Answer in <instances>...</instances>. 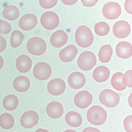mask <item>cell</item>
<instances>
[{
    "instance_id": "obj_14",
    "label": "cell",
    "mask_w": 132,
    "mask_h": 132,
    "mask_svg": "<svg viewBox=\"0 0 132 132\" xmlns=\"http://www.w3.org/2000/svg\"><path fill=\"white\" fill-rule=\"evenodd\" d=\"M86 81L85 76L79 72H72L68 78L69 86L74 89H79L82 88L85 84Z\"/></svg>"
},
{
    "instance_id": "obj_4",
    "label": "cell",
    "mask_w": 132,
    "mask_h": 132,
    "mask_svg": "<svg viewBox=\"0 0 132 132\" xmlns=\"http://www.w3.org/2000/svg\"><path fill=\"white\" fill-rule=\"evenodd\" d=\"M96 58L95 55L89 51L82 53L77 60L78 66L85 71L91 70L96 64Z\"/></svg>"
},
{
    "instance_id": "obj_26",
    "label": "cell",
    "mask_w": 132,
    "mask_h": 132,
    "mask_svg": "<svg viewBox=\"0 0 132 132\" xmlns=\"http://www.w3.org/2000/svg\"><path fill=\"white\" fill-rule=\"evenodd\" d=\"M14 124V119L13 116L8 113H4L0 116V126L4 129L13 128Z\"/></svg>"
},
{
    "instance_id": "obj_32",
    "label": "cell",
    "mask_w": 132,
    "mask_h": 132,
    "mask_svg": "<svg viewBox=\"0 0 132 132\" xmlns=\"http://www.w3.org/2000/svg\"><path fill=\"white\" fill-rule=\"evenodd\" d=\"M58 1H39L40 5L43 8L48 9L54 7L57 3Z\"/></svg>"
},
{
    "instance_id": "obj_12",
    "label": "cell",
    "mask_w": 132,
    "mask_h": 132,
    "mask_svg": "<svg viewBox=\"0 0 132 132\" xmlns=\"http://www.w3.org/2000/svg\"><path fill=\"white\" fill-rule=\"evenodd\" d=\"M130 31V25L125 21L116 22L113 27V32L117 38H123L129 36Z\"/></svg>"
},
{
    "instance_id": "obj_2",
    "label": "cell",
    "mask_w": 132,
    "mask_h": 132,
    "mask_svg": "<svg viewBox=\"0 0 132 132\" xmlns=\"http://www.w3.org/2000/svg\"><path fill=\"white\" fill-rule=\"evenodd\" d=\"M87 119L89 123L96 126H101L105 122L107 117L106 111L100 106H93L87 112Z\"/></svg>"
},
{
    "instance_id": "obj_5",
    "label": "cell",
    "mask_w": 132,
    "mask_h": 132,
    "mask_svg": "<svg viewBox=\"0 0 132 132\" xmlns=\"http://www.w3.org/2000/svg\"><path fill=\"white\" fill-rule=\"evenodd\" d=\"M120 100L119 95L111 89H104L100 94V102L108 108L116 107L119 103Z\"/></svg>"
},
{
    "instance_id": "obj_36",
    "label": "cell",
    "mask_w": 132,
    "mask_h": 132,
    "mask_svg": "<svg viewBox=\"0 0 132 132\" xmlns=\"http://www.w3.org/2000/svg\"><path fill=\"white\" fill-rule=\"evenodd\" d=\"M124 6L127 12L130 14H132V1H126Z\"/></svg>"
},
{
    "instance_id": "obj_19",
    "label": "cell",
    "mask_w": 132,
    "mask_h": 132,
    "mask_svg": "<svg viewBox=\"0 0 132 132\" xmlns=\"http://www.w3.org/2000/svg\"><path fill=\"white\" fill-rule=\"evenodd\" d=\"M117 55L123 59L130 57L132 55V46L131 44L126 41H122L117 44L116 48Z\"/></svg>"
},
{
    "instance_id": "obj_35",
    "label": "cell",
    "mask_w": 132,
    "mask_h": 132,
    "mask_svg": "<svg viewBox=\"0 0 132 132\" xmlns=\"http://www.w3.org/2000/svg\"><path fill=\"white\" fill-rule=\"evenodd\" d=\"M83 6L86 7H91L95 6L98 2V0L96 1H81Z\"/></svg>"
},
{
    "instance_id": "obj_34",
    "label": "cell",
    "mask_w": 132,
    "mask_h": 132,
    "mask_svg": "<svg viewBox=\"0 0 132 132\" xmlns=\"http://www.w3.org/2000/svg\"><path fill=\"white\" fill-rule=\"evenodd\" d=\"M6 40L3 36L0 35V52L4 51L7 47Z\"/></svg>"
},
{
    "instance_id": "obj_40",
    "label": "cell",
    "mask_w": 132,
    "mask_h": 132,
    "mask_svg": "<svg viewBox=\"0 0 132 132\" xmlns=\"http://www.w3.org/2000/svg\"><path fill=\"white\" fill-rule=\"evenodd\" d=\"M64 132H76L75 130H65Z\"/></svg>"
},
{
    "instance_id": "obj_20",
    "label": "cell",
    "mask_w": 132,
    "mask_h": 132,
    "mask_svg": "<svg viewBox=\"0 0 132 132\" xmlns=\"http://www.w3.org/2000/svg\"><path fill=\"white\" fill-rule=\"evenodd\" d=\"M30 79L24 76H18L13 82L14 89L19 92H25L27 91L30 88Z\"/></svg>"
},
{
    "instance_id": "obj_18",
    "label": "cell",
    "mask_w": 132,
    "mask_h": 132,
    "mask_svg": "<svg viewBox=\"0 0 132 132\" xmlns=\"http://www.w3.org/2000/svg\"><path fill=\"white\" fill-rule=\"evenodd\" d=\"M32 65L31 59L26 55H21L16 60V68L21 73H27L29 72L32 67Z\"/></svg>"
},
{
    "instance_id": "obj_16",
    "label": "cell",
    "mask_w": 132,
    "mask_h": 132,
    "mask_svg": "<svg viewBox=\"0 0 132 132\" xmlns=\"http://www.w3.org/2000/svg\"><path fill=\"white\" fill-rule=\"evenodd\" d=\"M68 39V35L62 30L54 32L50 38V42L53 47L60 48L67 43Z\"/></svg>"
},
{
    "instance_id": "obj_22",
    "label": "cell",
    "mask_w": 132,
    "mask_h": 132,
    "mask_svg": "<svg viewBox=\"0 0 132 132\" xmlns=\"http://www.w3.org/2000/svg\"><path fill=\"white\" fill-rule=\"evenodd\" d=\"M65 119L67 124L72 127H79L82 122L81 116L75 111H71L67 113Z\"/></svg>"
},
{
    "instance_id": "obj_33",
    "label": "cell",
    "mask_w": 132,
    "mask_h": 132,
    "mask_svg": "<svg viewBox=\"0 0 132 132\" xmlns=\"http://www.w3.org/2000/svg\"><path fill=\"white\" fill-rule=\"evenodd\" d=\"M132 116L131 115L127 116L124 119L123 122V126L127 132H132Z\"/></svg>"
},
{
    "instance_id": "obj_30",
    "label": "cell",
    "mask_w": 132,
    "mask_h": 132,
    "mask_svg": "<svg viewBox=\"0 0 132 132\" xmlns=\"http://www.w3.org/2000/svg\"><path fill=\"white\" fill-rule=\"evenodd\" d=\"M12 27L8 22L0 20V34H7L11 32Z\"/></svg>"
},
{
    "instance_id": "obj_39",
    "label": "cell",
    "mask_w": 132,
    "mask_h": 132,
    "mask_svg": "<svg viewBox=\"0 0 132 132\" xmlns=\"http://www.w3.org/2000/svg\"><path fill=\"white\" fill-rule=\"evenodd\" d=\"M4 64V60L2 56L0 55V70L3 68Z\"/></svg>"
},
{
    "instance_id": "obj_9",
    "label": "cell",
    "mask_w": 132,
    "mask_h": 132,
    "mask_svg": "<svg viewBox=\"0 0 132 132\" xmlns=\"http://www.w3.org/2000/svg\"><path fill=\"white\" fill-rule=\"evenodd\" d=\"M39 119V115L37 112L29 110L25 112L21 117V124L25 129H31L37 125Z\"/></svg>"
},
{
    "instance_id": "obj_6",
    "label": "cell",
    "mask_w": 132,
    "mask_h": 132,
    "mask_svg": "<svg viewBox=\"0 0 132 132\" xmlns=\"http://www.w3.org/2000/svg\"><path fill=\"white\" fill-rule=\"evenodd\" d=\"M40 22L44 28L51 30L58 27L59 18L57 14L54 12L47 11L42 15Z\"/></svg>"
},
{
    "instance_id": "obj_24",
    "label": "cell",
    "mask_w": 132,
    "mask_h": 132,
    "mask_svg": "<svg viewBox=\"0 0 132 132\" xmlns=\"http://www.w3.org/2000/svg\"><path fill=\"white\" fill-rule=\"evenodd\" d=\"M20 13L18 8L14 6H7L4 9L3 15L4 18L10 21L17 20L20 16Z\"/></svg>"
},
{
    "instance_id": "obj_38",
    "label": "cell",
    "mask_w": 132,
    "mask_h": 132,
    "mask_svg": "<svg viewBox=\"0 0 132 132\" xmlns=\"http://www.w3.org/2000/svg\"><path fill=\"white\" fill-rule=\"evenodd\" d=\"M78 1H62V2L65 5H72L77 3Z\"/></svg>"
},
{
    "instance_id": "obj_15",
    "label": "cell",
    "mask_w": 132,
    "mask_h": 132,
    "mask_svg": "<svg viewBox=\"0 0 132 132\" xmlns=\"http://www.w3.org/2000/svg\"><path fill=\"white\" fill-rule=\"evenodd\" d=\"M46 112L48 116L53 119H57L63 115L64 109L61 103L57 101L51 102L46 106Z\"/></svg>"
},
{
    "instance_id": "obj_28",
    "label": "cell",
    "mask_w": 132,
    "mask_h": 132,
    "mask_svg": "<svg viewBox=\"0 0 132 132\" xmlns=\"http://www.w3.org/2000/svg\"><path fill=\"white\" fill-rule=\"evenodd\" d=\"M24 36L23 33L18 30L14 31L11 35L10 44L11 47L14 48L18 47L23 43Z\"/></svg>"
},
{
    "instance_id": "obj_7",
    "label": "cell",
    "mask_w": 132,
    "mask_h": 132,
    "mask_svg": "<svg viewBox=\"0 0 132 132\" xmlns=\"http://www.w3.org/2000/svg\"><path fill=\"white\" fill-rule=\"evenodd\" d=\"M52 73L51 66L47 63L40 62L35 65L33 70V74L37 79L41 81L47 80Z\"/></svg>"
},
{
    "instance_id": "obj_29",
    "label": "cell",
    "mask_w": 132,
    "mask_h": 132,
    "mask_svg": "<svg viewBox=\"0 0 132 132\" xmlns=\"http://www.w3.org/2000/svg\"><path fill=\"white\" fill-rule=\"evenodd\" d=\"M94 29L96 34L100 36H106L108 34L110 30L109 24L103 21L97 23L95 25Z\"/></svg>"
},
{
    "instance_id": "obj_1",
    "label": "cell",
    "mask_w": 132,
    "mask_h": 132,
    "mask_svg": "<svg viewBox=\"0 0 132 132\" xmlns=\"http://www.w3.org/2000/svg\"><path fill=\"white\" fill-rule=\"evenodd\" d=\"M94 37L92 31L87 26H79L75 33V40L82 48L90 47L93 42Z\"/></svg>"
},
{
    "instance_id": "obj_3",
    "label": "cell",
    "mask_w": 132,
    "mask_h": 132,
    "mask_svg": "<svg viewBox=\"0 0 132 132\" xmlns=\"http://www.w3.org/2000/svg\"><path fill=\"white\" fill-rule=\"evenodd\" d=\"M27 47L31 54L36 56H40L44 54L47 46L44 40L38 37H35L28 41Z\"/></svg>"
},
{
    "instance_id": "obj_21",
    "label": "cell",
    "mask_w": 132,
    "mask_h": 132,
    "mask_svg": "<svg viewBox=\"0 0 132 132\" xmlns=\"http://www.w3.org/2000/svg\"><path fill=\"white\" fill-rule=\"evenodd\" d=\"M110 75L109 69L106 66H98L93 71V76L94 79L98 82H103L108 80Z\"/></svg>"
},
{
    "instance_id": "obj_10",
    "label": "cell",
    "mask_w": 132,
    "mask_h": 132,
    "mask_svg": "<svg viewBox=\"0 0 132 132\" xmlns=\"http://www.w3.org/2000/svg\"><path fill=\"white\" fill-rule=\"evenodd\" d=\"M92 94L87 91L79 92L74 97V103L78 108L84 109L87 108L93 102Z\"/></svg>"
},
{
    "instance_id": "obj_27",
    "label": "cell",
    "mask_w": 132,
    "mask_h": 132,
    "mask_svg": "<svg viewBox=\"0 0 132 132\" xmlns=\"http://www.w3.org/2000/svg\"><path fill=\"white\" fill-rule=\"evenodd\" d=\"M123 73L116 72L113 74L111 80V84L112 87L117 91H121L125 90L126 86L122 83V77Z\"/></svg>"
},
{
    "instance_id": "obj_37",
    "label": "cell",
    "mask_w": 132,
    "mask_h": 132,
    "mask_svg": "<svg viewBox=\"0 0 132 132\" xmlns=\"http://www.w3.org/2000/svg\"><path fill=\"white\" fill-rule=\"evenodd\" d=\"M83 132H100V130L96 128L89 127L83 130Z\"/></svg>"
},
{
    "instance_id": "obj_25",
    "label": "cell",
    "mask_w": 132,
    "mask_h": 132,
    "mask_svg": "<svg viewBox=\"0 0 132 132\" xmlns=\"http://www.w3.org/2000/svg\"><path fill=\"white\" fill-rule=\"evenodd\" d=\"M113 54V49L110 45H105L101 47L99 52L100 61L102 63H108L111 59Z\"/></svg>"
},
{
    "instance_id": "obj_8",
    "label": "cell",
    "mask_w": 132,
    "mask_h": 132,
    "mask_svg": "<svg viewBox=\"0 0 132 132\" xmlns=\"http://www.w3.org/2000/svg\"><path fill=\"white\" fill-rule=\"evenodd\" d=\"M103 16L110 20L117 19L121 13V8L119 4L113 2L106 3L102 10Z\"/></svg>"
},
{
    "instance_id": "obj_31",
    "label": "cell",
    "mask_w": 132,
    "mask_h": 132,
    "mask_svg": "<svg viewBox=\"0 0 132 132\" xmlns=\"http://www.w3.org/2000/svg\"><path fill=\"white\" fill-rule=\"evenodd\" d=\"M132 70H129L123 74L122 77V83L124 85L132 88Z\"/></svg>"
},
{
    "instance_id": "obj_23",
    "label": "cell",
    "mask_w": 132,
    "mask_h": 132,
    "mask_svg": "<svg viewBox=\"0 0 132 132\" xmlns=\"http://www.w3.org/2000/svg\"><path fill=\"white\" fill-rule=\"evenodd\" d=\"M19 99L17 96L14 95L6 96L3 101V107L9 111L15 110L19 105Z\"/></svg>"
},
{
    "instance_id": "obj_11",
    "label": "cell",
    "mask_w": 132,
    "mask_h": 132,
    "mask_svg": "<svg viewBox=\"0 0 132 132\" xmlns=\"http://www.w3.org/2000/svg\"><path fill=\"white\" fill-rule=\"evenodd\" d=\"M48 93L53 96H59L64 93L66 88V84L63 79L60 78L53 79L47 85Z\"/></svg>"
},
{
    "instance_id": "obj_13",
    "label": "cell",
    "mask_w": 132,
    "mask_h": 132,
    "mask_svg": "<svg viewBox=\"0 0 132 132\" xmlns=\"http://www.w3.org/2000/svg\"><path fill=\"white\" fill-rule=\"evenodd\" d=\"M38 23L37 16L33 14H27L20 19L19 26L21 29L24 31L33 30Z\"/></svg>"
},
{
    "instance_id": "obj_17",
    "label": "cell",
    "mask_w": 132,
    "mask_h": 132,
    "mask_svg": "<svg viewBox=\"0 0 132 132\" xmlns=\"http://www.w3.org/2000/svg\"><path fill=\"white\" fill-rule=\"evenodd\" d=\"M78 53L77 47L73 45H70L61 50L59 57L63 62H69L75 59Z\"/></svg>"
}]
</instances>
